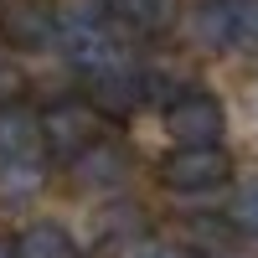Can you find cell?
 I'll return each instance as SVG.
<instances>
[{
	"label": "cell",
	"mask_w": 258,
	"mask_h": 258,
	"mask_svg": "<svg viewBox=\"0 0 258 258\" xmlns=\"http://www.w3.org/2000/svg\"><path fill=\"white\" fill-rule=\"evenodd\" d=\"M57 47L83 73V83L109 73V68H119V62H135L119 21L103 6H68V11H57Z\"/></svg>",
	"instance_id": "1"
},
{
	"label": "cell",
	"mask_w": 258,
	"mask_h": 258,
	"mask_svg": "<svg viewBox=\"0 0 258 258\" xmlns=\"http://www.w3.org/2000/svg\"><path fill=\"white\" fill-rule=\"evenodd\" d=\"M155 176L176 197H207V191H222L232 181V155L227 145H176L155 165Z\"/></svg>",
	"instance_id": "2"
},
{
	"label": "cell",
	"mask_w": 258,
	"mask_h": 258,
	"mask_svg": "<svg viewBox=\"0 0 258 258\" xmlns=\"http://www.w3.org/2000/svg\"><path fill=\"white\" fill-rule=\"evenodd\" d=\"M41 114V145L52 150L57 160H78L88 145H98L109 129H103V114L88 98H52Z\"/></svg>",
	"instance_id": "3"
},
{
	"label": "cell",
	"mask_w": 258,
	"mask_h": 258,
	"mask_svg": "<svg viewBox=\"0 0 258 258\" xmlns=\"http://www.w3.org/2000/svg\"><path fill=\"white\" fill-rule=\"evenodd\" d=\"M165 135L176 145H222L227 109L207 88H176L165 98Z\"/></svg>",
	"instance_id": "4"
},
{
	"label": "cell",
	"mask_w": 258,
	"mask_h": 258,
	"mask_svg": "<svg viewBox=\"0 0 258 258\" xmlns=\"http://www.w3.org/2000/svg\"><path fill=\"white\" fill-rule=\"evenodd\" d=\"M0 36L11 52L57 47V11L41 0H0Z\"/></svg>",
	"instance_id": "5"
},
{
	"label": "cell",
	"mask_w": 258,
	"mask_h": 258,
	"mask_svg": "<svg viewBox=\"0 0 258 258\" xmlns=\"http://www.w3.org/2000/svg\"><path fill=\"white\" fill-rule=\"evenodd\" d=\"M150 98V73L140 62H119V68L88 78V103L103 119H119V114H135L140 103Z\"/></svg>",
	"instance_id": "6"
},
{
	"label": "cell",
	"mask_w": 258,
	"mask_h": 258,
	"mask_svg": "<svg viewBox=\"0 0 258 258\" xmlns=\"http://www.w3.org/2000/svg\"><path fill=\"white\" fill-rule=\"evenodd\" d=\"M129 170H135V160H129V150L114 140V135H103L98 145H88L78 160H68V176L73 186L83 191H119L129 181Z\"/></svg>",
	"instance_id": "7"
},
{
	"label": "cell",
	"mask_w": 258,
	"mask_h": 258,
	"mask_svg": "<svg viewBox=\"0 0 258 258\" xmlns=\"http://www.w3.org/2000/svg\"><path fill=\"white\" fill-rule=\"evenodd\" d=\"M41 114L31 109V103H0V170L11 165H36L41 155Z\"/></svg>",
	"instance_id": "8"
},
{
	"label": "cell",
	"mask_w": 258,
	"mask_h": 258,
	"mask_svg": "<svg viewBox=\"0 0 258 258\" xmlns=\"http://www.w3.org/2000/svg\"><path fill=\"white\" fill-rule=\"evenodd\" d=\"M109 16L135 36H170L181 26L186 6L181 0H109Z\"/></svg>",
	"instance_id": "9"
},
{
	"label": "cell",
	"mask_w": 258,
	"mask_h": 258,
	"mask_svg": "<svg viewBox=\"0 0 258 258\" xmlns=\"http://www.w3.org/2000/svg\"><path fill=\"white\" fill-rule=\"evenodd\" d=\"M16 258H83V248L62 222L36 217V222H26L16 232Z\"/></svg>",
	"instance_id": "10"
},
{
	"label": "cell",
	"mask_w": 258,
	"mask_h": 258,
	"mask_svg": "<svg viewBox=\"0 0 258 258\" xmlns=\"http://www.w3.org/2000/svg\"><path fill=\"white\" fill-rule=\"evenodd\" d=\"M186 26L202 52H232V0H197Z\"/></svg>",
	"instance_id": "11"
},
{
	"label": "cell",
	"mask_w": 258,
	"mask_h": 258,
	"mask_svg": "<svg viewBox=\"0 0 258 258\" xmlns=\"http://www.w3.org/2000/svg\"><path fill=\"white\" fill-rule=\"evenodd\" d=\"M227 227L258 238V176L238 181V191H232V202H227Z\"/></svg>",
	"instance_id": "12"
},
{
	"label": "cell",
	"mask_w": 258,
	"mask_h": 258,
	"mask_svg": "<svg viewBox=\"0 0 258 258\" xmlns=\"http://www.w3.org/2000/svg\"><path fill=\"white\" fill-rule=\"evenodd\" d=\"M232 52L258 57V0H232Z\"/></svg>",
	"instance_id": "13"
},
{
	"label": "cell",
	"mask_w": 258,
	"mask_h": 258,
	"mask_svg": "<svg viewBox=\"0 0 258 258\" xmlns=\"http://www.w3.org/2000/svg\"><path fill=\"white\" fill-rule=\"evenodd\" d=\"M0 191H6V197H36V191H41V165H11V170H0Z\"/></svg>",
	"instance_id": "14"
},
{
	"label": "cell",
	"mask_w": 258,
	"mask_h": 258,
	"mask_svg": "<svg viewBox=\"0 0 258 258\" xmlns=\"http://www.w3.org/2000/svg\"><path fill=\"white\" fill-rule=\"evenodd\" d=\"M129 258H197L191 243H176V238H140L129 248Z\"/></svg>",
	"instance_id": "15"
},
{
	"label": "cell",
	"mask_w": 258,
	"mask_h": 258,
	"mask_svg": "<svg viewBox=\"0 0 258 258\" xmlns=\"http://www.w3.org/2000/svg\"><path fill=\"white\" fill-rule=\"evenodd\" d=\"M21 93H26V73L11 52H0V103H16Z\"/></svg>",
	"instance_id": "16"
},
{
	"label": "cell",
	"mask_w": 258,
	"mask_h": 258,
	"mask_svg": "<svg viewBox=\"0 0 258 258\" xmlns=\"http://www.w3.org/2000/svg\"><path fill=\"white\" fill-rule=\"evenodd\" d=\"M0 258H16V238H0Z\"/></svg>",
	"instance_id": "17"
},
{
	"label": "cell",
	"mask_w": 258,
	"mask_h": 258,
	"mask_svg": "<svg viewBox=\"0 0 258 258\" xmlns=\"http://www.w3.org/2000/svg\"><path fill=\"white\" fill-rule=\"evenodd\" d=\"M217 258H227V253H217Z\"/></svg>",
	"instance_id": "18"
}]
</instances>
